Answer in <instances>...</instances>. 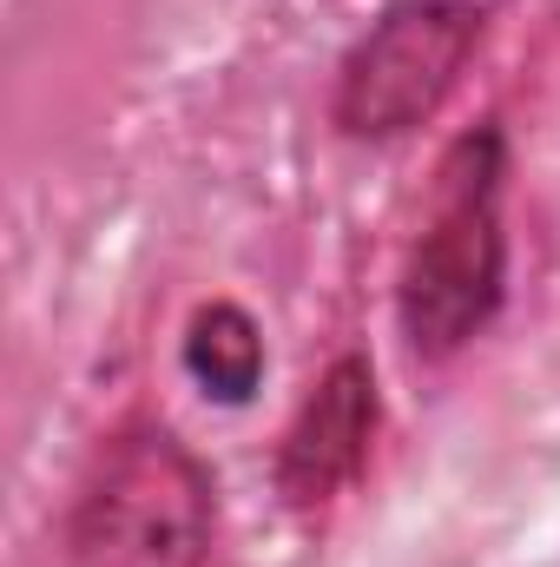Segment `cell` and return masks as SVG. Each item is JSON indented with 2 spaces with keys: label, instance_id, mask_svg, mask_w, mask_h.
Here are the masks:
<instances>
[{
  "label": "cell",
  "instance_id": "3",
  "mask_svg": "<svg viewBox=\"0 0 560 567\" xmlns=\"http://www.w3.org/2000/svg\"><path fill=\"white\" fill-rule=\"evenodd\" d=\"M481 27L488 13L475 0H396L336 73V126L350 140H396L422 126L462 80Z\"/></svg>",
  "mask_w": 560,
  "mask_h": 567
},
{
  "label": "cell",
  "instance_id": "4",
  "mask_svg": "<svg viewBox=\"0 0 560 567\" xmlns=\"http://www.w3.org/2000/svg\"><path fill=\"white\" fill-rule=\"evenodd\" d=\"M370 442H376V370L363 357H336L283 429L278 449L283 502L290 508H323L330 495H343L363 475Z\"/></svg>",
  "mask_w": 560,
  "mask_h": 567
},
{
  "label": "cell",
  "instance_id": "2",
  "mask_svg": "<svg viewBox=\"0 0 560 567\" xmlns=\"http://www.w3.org/2000/svg\"><path fill=\"white\" fill-rule=\"evenodd\" d=\"M211 475L158 423L120 429L73 502L66 561L73 567H205L211 555Z\"/></svg>",
  "mask_w": 560,
  "mask_h": 567
},
{
  "label": "cell",
  "instance_id": "5",
  "mask_svg": "<svg viewBox=\"0 0 560 567\" xmlns=\"http://www.w3.org/2000/svg\"><path fill=\"white\" fill-rule=\"evenodd\" d=\"M185 370L218 403H251L265 383V330L238 303H205L185 323Z\"/></svg>",
  "mask_w": 560,
  "mask_h": 567
},
{
  "label": "cell",
  "instance_id": "1",
  "mask_svg": "<svg viewBox=\"0 0 560 567\" xmlns=\"http://www.w3.org/2000/svg\"><path fill=\"white\" fill-rule=\"evenodd\" d=\"M501 133H468L442 158L435 212L403 265V337L416 357H455L495 310L508 284V231H501Z\"/></svg>",
  "mask_w": 560,
  "mask_h": 567
}]
</instances>
